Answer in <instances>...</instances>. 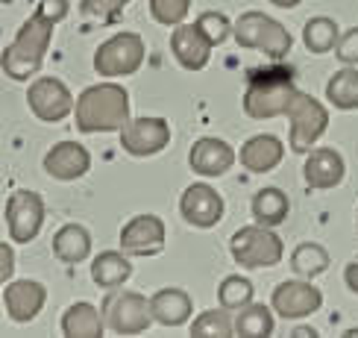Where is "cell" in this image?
<instances>
[{"label": "cell", "mask_w": 358, "mask_h": 338, "mask_svg": "<svg viewBox=\"0 0 358 338\" xmlns=\"http://www.w3.org/2000/svg\"><path fill=\"white\" fill-rule=\"evenodd\" d=\"M65 15H68V0H38L36 12L24 21L15 41L9 48H3V56H0L3 73L9 80L24 83L41 68L48 48H50L53 29Z\"/></svg>", "instance_id": "6da1fadb"}, {"label": "cell", "mask_w": 358, "mask_h": 338, "mask_svg": "<svg viewBox=\"0 0 358 338\" xmlns=\"http://www.w3.org/2000/svg\"><path fill=\"white\" fill-rule=\"evenodd\" d=\"M77 129L83 136L88 132H121L129 121V94L117 83H97L83 88L77 97Z\"/></svg>", "instance_id": "7a4b0ae2"}, {"label": "cell", "mask_w": 358, "mask_h": 338, "mask_svg": "<svg viewBox=\"0 0 358 338\" xmlns=\"http://www.w3.org/2000/svg\"><path fill=\"white\" fill-rule=\"evenodd\" d=\"M235 41L241 44V48L247 50H259L264 53L267 59H285L294 48V38L285 27H282L276 18H271V15L264 12H244L241 18L235 21V29H232Z\"/></svg>", "instance_id": "3957f363"}, {"label": "cell", "mask_w": 358, "mask_h": 338, "mask_svg": "<svg viewBox=\"0 0 358 338\" xmlns=\"http://www.w3.org/2000/svg\"><path fill=\"white\" fill-rule=\"evenodd\" d=\"M296 94L291 83V71H271V73H252L244 92V112L252 121L276 118L288 112V103Z\"/></svg>", "instance_id": "277c9868"}, {"label": "cell", "mask_w": 358, "mask_h": 338, "mask_svg": "<svg viewBox=\"0 0 358 338\" xmlns=\"http://www.w3.org/2000/svg\"><path fill=\"white\" fill-rule=\"evenodd\" d=\"M229 253L235 265H241L247 271L256 268H273L285 256V244L273 232V227H241L229 239Z\"/></svg>", "instance_id": "5b68a950"}, {"label": "cell", "mask_w": 358, "mask_h": 338, "mask_svg": "<svg viewBox=\"0 0 358 338\" xmlns=\"http://www.w3.org/2000/svg\"><path fill=\"white\" fill-rule=\"evenodd\" d=\"M285 115L291 121L288 144H291V150L300 156L308 153L311 147H315V141L326 132V127H329V112H326V106L317 97L300 92V88H296V94L291 97Z\"/></svg>", "instance_id": "8992f818"}, {"label": "cell", "mask_w": 358, "mask_h": 338, "mask_svg": "<svg viewBox=\"0 0 358 338\" xmlns=\"http://www.w3.org/2000/svg\"><path fill=\"white\" fill-rule=\"evenodd\" d=\"M103 321L115 335H141L156 321L150 300L138 291H112L103 300Z\"/></svg>", "instance_id": "52a82bcc"}, {"label": "cell", "mask_w": 358, "mask_h": 338, "mask_svg": "<svg viewBox=\"0 0 358 338\" xmlns=\"http://www.w3.org/2000/svg\"><path fill=\"white\" fill-rule=\"evenodd\" d=\"M144 38L138 33H117L94 50V71L100 77H129L144 65Z\"/></svg>", "instance_id": "ba28073f"}, {"label": "cell", "mask_w": 358, "mask_h": 338, "mask_svg": "<svg viewBox=\"0 0 358 338\" xmlns=\"http://www.w3.org/2000/svg\"><path fill=\"white\" fill-rule=\"evenodd\" d=\"M271 306L279 318L285 321H303L308 315H315L323 306V291L311 283V279H285L279 283L271 294Z\"/></svg>", "instance_id": "9c48e42d"}, {"label": "cell", "mask_w": 358, "mask_h": 338, "mask_svg": "<svg viewBox=\"0 0 358 338\" xmlns=\"http://www.w3.org/2000/svg\"><path fill=\"white\" fill-rule=\"evenodd\" d=\"M27 103H29V112H33L38 121L44 124H59L77 109L73 103V94L68 92V85L56 77H41L33 85L27 88Z\"/></svg>", "instance_id": "30bf717a"}, {"label": "cell", "mask_w": 358, "mask_h": 338, "mask_svg": "<svg viewBox=\"0 0 358 338\" xmlns=\"http://www.w3.org/2000/svg\"><path fill=\"white\" fill-rule=\"evenodd\" d=\"M3 215H6V227H9L12 241L29 244L44 224V200H41V195H36V191L18 188L9 195Z\"/></svg>", "instance_id": "8fae6325"}, {"label": "cell", "mask_w": 358, "mask_h": 338, "mask_svg": "<svg viewBox=\"0 0 358 338\" xmlns=\"http://www.w3.org/2000/svg\"><path fill=\"white\" fill-rule=\"evenodd\" d=\"M168 144H171V124L165 118H153V115L132 118L121 129V147L129 156H138V159L156 156Z\"/></svg>", "instance_id": "7c38bea8"}, {"label": "cell", "mask_w": 358, "mask_h": 338, "mask_svg": "<svg viewBox=\"0 0 358 338\" xmlns=\"http://www.w3.org/2000/svg\"><path fill=\"white\" fill-rule=\"evenodd\" d=\"M223 212H227V206H223V197L212 185L206 183H194L182 191V197H179V215H182L185 224L197 227V230H212L220 224Z\"/></svg>", "instance_id": "4fadbf2b"}, {"label": "cell", "mask_w": 358, "mask_h": 338, "mask_svg": "<svg viewBox=\"0 0 358 338\" xmlns=\"http://www.w3.org/2000/svg\"><path fill=\"white\" fill-rule=\"evenodd\" d=\"M168 230L159 215H136L121 230V247L132 256H159L165 250Z\"/></svg>", "instance_id": "5bb4252c"}, {"label": "cell", "mask_w": 358, "mask_h": 338, "mask_svg": "<svg viewBox=\"0 0 358 338\" xmlns=\"http://www.w3.org/2000/svg\"><path fill=\"white\" fill-rule=\"evenodd\" d=\"M48 300V288L36 279H9L3 283V306L15 323H29Z\"/></svg>", "instance_id": "9a60e30c"}, {"label": "cell", "mask_w": 358, "mask_h": 338, "mask_svg": "<svg viewBox=\"0 0 358 338\" xmlns=\"http://www.w3.org/2000/svg\"><path fill=\"white\" fill-rule=\"evenodd\" d=\"M92 168V153L80 141H59L44 153V171L59 183L80 180Z\"/></svg>", "instance_id": "2e32d148"}, {"label": "cell", "mask_w": 358, "mask_h": 338, "mask_svg": "<svg viewBox=\"0 0 358 338\" xmlns=\"http://www.w3.org/2000/svg\"><path fill=\"white\" fill-rule=\"evenodd\" d=\"M171 50L185 71H203L212 56V41L203 36L197 24H176L171 33Z\"/></svg>", "instance_id": "e0dca14e"}, {"label": "cell", "mask_w": 358, "mask_h": 338, "mask_svg": "<svg viewBox=\"0 0 358 338\" xmlns=\"http://www.w3.org/2000/svg\"><path fill=\"white\" fill-rule=\"evenodd\" d=\"M344 156L332 147H311L306 153V165H303V176L311 188H335L344 183Z\"/></svg>", "instance_id": "ac0fdd59"}, {"label": "cell", "mask_w": 358, "mask_h": 338, "mask_svg": "<svg viewBox=\"0 0 358 338\" xmlns=\"http://www.w3.org/2000/svg\"><path fill=\"white\" fill-rule=\"evenodd\" d=\"M238 162L235 150L223 139H200L191 144L188 150V165L200 176H220L227 174Z\"/></svg>", "instance_id": "d6986e66"}, {"label": "cell", "mask_w": 358, "mask_h": 338, "mask_svg": "<svg viewBox=\"0 0 358 338\" xmlns=\"http://www.w3.org/2000/svg\"><path fill=\"white\" fill-rule=\"evenodd\" d=\"M282 156H285V144L276 136H252L241 144V153H238V162L250 171V174H271Z\"/></svg>", "instance_id": "ffe728a7"}, {"label": "cell", "mask_w": 358, "mask_h": 338, "mask_svg": "<svg viewBox=\"0 0 358 338\" xmlns=\"http://www.w3.org/2000/svg\"><path fill=\"white\" fill-rule=\"evenodd\" d=\"M106 330L109 327H106V321H103V312H97L92 303H73L62 315L65 338H103Z\"/></svg>", "instance_id": "44dd1931"}, {"label": "cell", "mask_w": 358, "mask_h": 338, "mask_svg": "<svg viewBox=\"0 0 358 338\" xmlns=\"http://www.w3.org/2000/svg\"><path fill=\"white\" fill-rule=\"evenodd\" d=\"M150 309L153 318L162 327H179V323H188L191 318V297L182 288H159L150 297Z\"/></svg>", "instance_id": "7402d4cb"}, {"label": "cell", "mask_w": 358, "mask_h": 338, "mask_svg": "<svg viewBox=\"0 0 358 338\" xmlns=\"http://www.w3.org/2000/svg\"><path fill=\"white\" fill-rule=\"evenodd\" d=\"M276 330L273 306L247 303L235 315V338H271Z\"/></svg>", "instance_id": "603a6c76"}, {"label": "cell", "mask_w": 358, "mask_h": 338, "mask_svg": "<svg viewBox=\"0 0 358 338\" xmlns=\"http://www.w3.org/2000/svg\"><path fill=\"white\" fill-rule=\"evenodd\" d=\"M132 276V262L127 259V253H117V250H103V253L92 262V279L100 288H117L124 286Z\"/></svg>", "instance_id": "cb8c5ba5"}, {"label": "cell", "mask_w": 358, "mask_h": 338, "mask_svg": "<svg viewBox=\"0 0 358 338\" xmlns=\"http://www.w3.org/2000/svg\"><path fill=\"white\" fill-rule=\"evenodd\" d=\"M288 209H291L288 195L282 188H273V185L256 191V197H252V203H250L252 220L262 224V227H279L282 220L288 218Z\"/></svg>", "instance_id": "d4e9b609"}, {"label": "cell", "mask_w": 358, "mask_h": 338, "mask_svg": "<svg viewBox=\"0 0 358 338\" xmlns=\"http://www.w3.org/2000/svg\"><path fill=\"white\" fill-rule=\"evenodd\" d=\"M53 253L65 265H77L92 253V235L83 224H65L53 235Z\"/></svg>", "instance_id": "484cf974"}, {"label": "cell", "mask_w": 358, "mask_h": 338, "mask_svg": "<svg viewBox=\"0 0 358 338\" xmlns=\"http://www.w3.org/2000/svg\"><path fill=\"white\" fill-rule=\"evenodd\" d=\"M326 100L341 112L358 109V68H341L326 83Z\"/></svg>", "instance_id": "4316f807"}, {"label": "cell", "mask_w": 358, "mask_h": 338, "mask_svg": "<svg viewBox=\"0 0 358 338\" xmlns=\"http://www.w3.org/2000/svg\"><path fill=\"white\" fill-rule=\"evenodd\" d=\"M191 338H232L235 335V318H229V309H206L203 315L194 318L188 327Z\"/></svg>", "instance_id": "83f0119b"}, {"label": "cell", "mask_w": 358, "mask_h": 338, "mask_svg": "<svg viewBox=\"0 0 358 338\" xmlns=\"http://www.w3.org/2000/svg\"><path fill=\"white\" fill-rule=\"evenodd\" d=\"M303 41H306V50L308 53H329L338 48L341 41V33H338V24L332 18H326V15H317V18H311L306 27H303Z\"/></svg>", "instance_id": "f1b7e54d"}, {"label": "cell", "mask_w": 358, "mask_h": 338, "mask_svg": "<svg viewBox=\"0 0 358 338\" xmlns=\"http://www.w3.org/2000/svg\"><path fill=\"white\" fill-rule=\"evenodd\" d=\"M326 268H329V253H326V247H320L315 241H303L291 253V271L303 279L320 276Z\"/></svg>", "instance_id": "f546056e"}, {"label": "cell", "mask_w": 358, "mask_h": 338, "mask_svg": "<svg viewBox=\"0 0 358 338\" xmlns=\"http://www.w3.org/2000/svg\"><path fill=\"white\" fill-rule=\"evenodd\" d=\"M217 300L223 309H244L247 303H252V283L247 276H227L223 283L217 286Z\"/></svg>", "instance_id": "4dcf8cb0"}, {"label": "cell", "mask_w": 358, "mask_h": 338, "mask_svg": "<svg viewBox=\"0 0 358 338\" xmlns=\"http://www.w3.org/2000/svg\"><path fill=\"white\" fill-rule=\"evenodd\" d=\"M194 24H197V27L203 29V36H206L208 41H212V48L223 44V41H227V38L232 36V29H235V24H232L223 12H203Z\"/></svg>", "instance_id": "1f68e13d"}, {"label": "cell", "mask_w": 358, "mask_h": 338, "mask_svg": "<svg viewBox=\"0 0 358 338\" xmlns=\"http://www.w3.org/2000/svg\"><path fill=\"white\" fill-rule=\"evenodd\" d=\"M191 9V0H150V15L156 24L176 27L185 21V15Z\"/></svg>", "instance_id": "d6a6232c"}, {"label": "cell", "mask_w": 358, "mask_h": 338, "mask_svg": "<svg viewBox=\"0 0 358 338\" xmlns=\"http://www.w3.org/2000/svg\"><path fill=\"white\" fill-rule=\"evenodd\" d=\"M129 3H132V0H83L80 12H83V18H94V21L109 24V21H115L117 15L124 12V6H129Z\"/></svg>", "instance_id": "836d02e7"}, {"label": "cell", "mask_w": 358, "mask_h": 338, "mask_svg": "<svg viewBox=\"0 0 358 338\" xmlns=\"http://www.w3.org/2000/svg\"><path fill=\"white\" fill-rule=\"evenodd\" d=\"M335 56H338L344 65H358V27L347 29V33L341 36L338 48H335Z\"/></svg>", "instance_id": "e575fe53"}, {"label": "cell", "mask_w": 358, "mask_h": 338, "mask_svg": "<svg viewBox=\"0 0 358 338\" xmlns=\"http://www.w3.org/2000/svg\"><path fill=\"white\" fill-rule=\"evenodd\" d=\"M12 274H15V250L3 241V244H0V279L9 283Z\"/></svg>", "instance_id": "d590c367"}, {"label": "cell", "mask_w": 358, "mask_h": 338, "mask_svg": "<svg viewBox=\"0 0 358 338\" xmlns=\"http://www.w3.org/2000/svg\"><path fill=\"white\" fill-rule=\"evenodd\" d=\"M344 283L352 294H358V262H350L347 271H344Z\"/></svg>", "instance_id": "8d00e7d4"}, {"label": "cell", "mask_w": 358, "mask_h": 338, "mask_svg": "<svg viewBox=\"0 0 358 338\" xmlns=\"http://www.w3.org/2000/svg\"><path fill=\"white\" fill-rule=\"evenodd\" d=\"M273 6H279V9H294V6H300L303 0H271Z\"/></svg>", "instance_id": "74e56055"}]
</instances>
